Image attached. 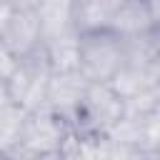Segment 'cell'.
<instances>
[{"mask_svg":"<svg viewBox=\"0 0 160 160\" xmlns=\"http://www.w3.org/2000/svg\"><path fill=\"white\" fill-rule=\"evenodd\" d=\"M122 60H125V40L110 28L80 32L78 70L85 75L88 82H110L120 70Z\"/></svg>","mask_w":160,"mask_h":160,"instance_id":"cell-1","label":"cell"},{"mask_svg":"<svg viewBox=\"0 0 160 160\" xmlns=\"http://www.w3.org/2000/svg\"><path fill=\"white\" fill-rule=\"evenodd\" d=\"M125 115L122 98L112 90L110 82H90L85 98L72 118V128L80 135L105 138Z\"/></svg>","mask_w":160,"mask_h":160,"instance_id":"cell-2","label":"cell"},{"mask_svg":"<svg viewBox=\"0 0 160 160\" xmlns=\"http://www.w3.org/2000/svg\"><path fill=\"white\" fill-rule=\"evenodd\" d=\"M70 135H72V122L60 118L55 110H50L45 105L40 110H32L25 115L18 152L22 158L60 152L65 148V142L70 140Z\"/></svg>","mask_w":160,"mask_h":160,"instance_id":"cell-3","label":"cell"},{"mask_svg":"<svg viewBox=\"0 0 160 160\" xmlns=\"http://www.w3.org/2000/svg\"><path fill=\"white\" fill-rule=\"evenodd\" d=\"M50 78H52V68L40 50H35L32 55L22 58L18 70L12 72V78L8 80V92L10 100L15 105H20L25 112L40 110L48 105V88H50Z\"/></svg>","mask_w":160,"mask_h":160,"instance_id":"cell-4","label":"cell"},{"mask_svg":"<svg viewBox=\"0 0 160 160\" xmlns=\"http://www.w3.org/2000/svg\"><path fill=\"white\" fill-rule=\"evenodd\" d=\"M88 80L80 70H65V72H52L50 78V88H48V108L55 110L60 118L70 120L75 118L85 90H88Z\"/></svg>","mask_w":160,"mask_h":160,"instance_id":"cell-5","label":"cell"},{"mask_svg":"<svg viewBox=\"0 0 160 160\" xmlns=\"http://www.w3.org/2000/svg\"><path fill=\"white\" fill-rule=\"evenodd\" d=\"M0 40H2L18 58H28V55H32L35 50H40L42 42H45V35H42V25H40L38 12H35V10H22V8H18Z\"/></svg>","mask_w":160,"mask_h":160,"instance_id":"cell-6","label":"cell"},{"mask_svg":"<svg viewBox=\"0 0 160 160\" xmlns=\"http://www.w3.org/2000/svg\"><path fill=\"white\" fill-rule=\"evenodd\" d=\"M152 25H155V20H152L145 0H120L118 10L112 12V20H110V30L118 32L120 38L145 35Z\"/></svg>","mask_w":160,"mask_h":160,"instance_id":"cell-7","label":"cell"},{"mask_svg":"<svg viewBox=\"0 0 160 160\" xmlns=\"http://www.w3.org/2000/svg\"><path fill=\"white\" fill-rule=\"evenodd\" d=\"M35 12L40 18L45 40L75 30V5H72V0H40Z\"/></svg>","mask_w":160,"mask_h":160,"instance_id":"cell-8","label":"cell"},{"mask_svg":"<svg viewBox=\"0 0 160 160\" xmlns=\"http://www.w3.org/2000/svg\"><path fill=\"white\" fill-rule=\"evenodd\" d=\"M78 45H80V32L78 30L48 38L42 42V52H45L52 72L78 70Z\"/></svg>","mask_w":160,"mask_h":160,"instance_id":"cell-9","label":"cell"},{"mask_svg":"<svg viewBox=\"0 0 160 160\" xmlns=\"http://www.w3.org/2000/svg\"><path fill=\"white\" fill-rule=\"evenodd\" d=\"M25 115L28 112L15 102H10L8 108L0 110V160H5V158L18 152V142H20Z\"/></svg>","mask_w":160,"mask_h":160,"instance_id":"cell-10","label":"cell"},{"mask_svg":"<svg viewBox=\"0 0 160 160\" xmlns=\"http://www.w3.org/2000/svg\"><path fill=\"white\" fill-rule=\"evenodd\" d=\"M105 138H95V135H80L72 128L70 140L62 148V158L65 160H102L105 152Z\"/></svg>","mask_w":160,"mask_h":160,"instance_id":"cell-11","label":"cell"},{"mask_svg":"<svg viewBox=\"0 0 160 160\" xmlns=\"http://www.w3.org/2000/svg\"><path fill=\"white\" fill-rule=\"evenodd\" d=\"M105 138H108L110 142H118V145L140 148V142H142V118L122 115V120H120Z\"/></svg>","mask_w":160,"mask_h":160,"instance_id":"cell-12","label":"cell"},{"mask_svg":"<svg viewBox=\"0 0 160 160\" xmlns=\"http://www.w3.org/2000/svg\"><path fill=\"white\" fill-rule=\"evenodd\" d=\"M108 140V138H105ZM102 160H150V155L140 148H130V145H118V142H105V152Z\"/></svg>","mask_w":160,"mask_h":160,"instance_id":"cell-13","label":"cell"},{"mask_svg":"<svg viewBox=\"0 0 160 160\" xmlns=\"http://www.w3.org/2000/svg\"><path fill=\"white\" fill-rule=\"evenodd\" d=\"M20 60H22V58H18V55L0 40V82H8V80L12 78V72L18 70Z\"/></svg>","mask_w":160,"mask_h":160,"instance_id":"cell-14","label":"cell"},{"mask_svg":"<svg viewBox=\"0 0 160 160\" xmlns=\"http://www.w3.org/2000/svg\"><path fill=\"white\" fill-rule=\"evenodd\" d=\"M145 42H148V48H150V52L155 55V60H160V22H155L145 35Z\"/></svg>","mask_w":160,"mask_h":160,"instance_id":"cell-15","label":"cell"},{"mask_svg":"<svg viewBox=\"0 0 160 160\" xmlns=\"http://www.w3.org/2000/svg\"><path fill=\"white\" fill-rule=\"evenodd\" d=\"M15 10H18V8L12 5V0H2V2H0V38H2L5 28L10 25V20H12Z\"/></svg>","mask_w":160,"mask_h":160,"instance_id":"cell-16","label":"cell"},{"mask_svg":"<svg viewBox=\"0 0 160 160\" xmlns=\"http://www.w3.org/2000/svg\"><path fill=\"white\" fill-rule=\"evenodd\" d=\"M12 100H10V92H8V82H0V110L8 108Z\"/></svg>","mask_w":160,"mask_h":160,"instance_id":"cell-17","label":"cell"},{"mask_svg":"<svg viewBox=\"0 0 160 160\" xmlns=\"http://www.w3.org/2000/svg\"><path fill=\"white\" fill-rule=\"evenodd\" d=\"M145 2H148V8H150L152 20H155V22H160V0H145Z\"/></svg>","mask_w":160,"mask_h":160,"instance_id":"cell-18","label":"cell"},{"mask_svg":"<svg viewBox=\"0 0 160 160\" xmlns=\"http://www.w3.org/2000/svg\"><path fill=\"white\" fill-rule=\"evenodd\" d=\"M25 160H65V158H62V150H60V152H48V155H32V158H25Z\"/></svg>","mask_w":160,"mask_h":160,"instance_id":"cell-19","label":"cell"},{"mask_svg":"<svg viewBox=\"0 0 160 160\" xmlns=\"http://www.w3.org/2000/svg\"><path fill=\"white\" fill-rule=\"evenodd\" d=\"M155 98H158V108H160V80H158V85H155Z\"/></svg>","mask_w":160,"mask_h":160,"instance_id":"cell-20","label":"cell"},{"mask_svg":"<svg viewBox=\"0 0 160 160\" xmlns=\"http://www.w3.org/2000/svg\"><path fill=\"white\" fill-rule=\"evenodd\" d=\"M5 160H25V158H22L20 152H15V155H10V158H5Z\"/></svg>","mask_w":160,"mask_h":160,"instance_id":"cell-21","label":"cell"},{"mask_svg":"<svg viewBox=\"0 0 160 160\" xmlns=\"http://www.w3.org/2000/svg\"><path fill=\"white\" fill-rule=\"evenodd\" d=\"M150 160H160V152L158 155H150Z\"/></svg>","mask_w":160,"mask_h":160,"instance_id":"cell-22","label":"cell"},{"mask_svg":"<svg viewBox=\"0 0 160 160\" xmlns=\"http://www.w3.org/2000/svg\"><path fill=\"white\" fill-rule=\"evenodd\" d=\"M0 2H2V0H0Z\"/></svg>","mask_w":160,"mask_h":160,"instance_id":"cell-23","label":"cell"}]
</instances>
